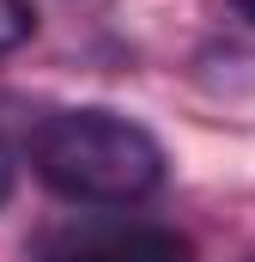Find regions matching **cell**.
Listing matches in <instances>:
<instances>
[{
    "instance_id": "cell-1",
    "label": "cell",
    "mask_w": 255,
    "mask_h": 262,
    "mask_svg": "<svg viewBox=\"0 0 255 262\" xmlns=\"http://www.w3.org/2000/svg\"><path fill=\"white\" fill-rule=\"evenodd\" d=\"M24 159L37 183L73 207H140L164 189L170 171L158 134L110 104H67L37 116V128L24 134Z\"/></svg>"
},
{
    "instance_id": "cell-2",
    "label": "cell",
    "mask_w": 255,
    "mask_h": 262,
    "mask_svg": "<svg viewBox=\"0 0 255 262\" xmlns=\"http://www.w3.org/2000/svg\"><path fill=\"white\" fill-rule=\"evenodd\" d=\"M31 262H194V244L176 226L134 220L128 207H104L49 226L31 244Z\"/></svg>"
},
{
    "instance_id": "cell-3",
    "label": "cell",
    "mask_w": 255,
    "mask_h": 262,
    "mask_svg": "<svg viewBox=\"0 0 255 262\" xmlns=\"http://www.w3.org/2000/svg\"><path fill=\"white\" fill-rule=\"evenodd\" d=\"M31 31H37V12H31V0H0V55L24 49V43H31Z\"/></svg>"
},
{
    "instance_id": "cell-4",
    "label": "cell",
    "mask_w": 255,
    "mask_h": 262,
    "mask_svg": "<svg viewBox=\"0 0 255 262\" xmlns=\"http://www.w3.org/2000/svg\"><path fill=\"white\" fill-rule=\"evenodd\" d=\"M12 183H18V146H12L6 122H0V207L12 201Z\"/></svg>"
},
{
    "instance_id": "cell-5",
    "label": "cell",
    "mask_w": 255,
    "mask_h": 262,
    "mask_svg": "<svg viewBox=\"0 0 255 262\" xmlns=\"http://www.w3.org/2000/svg\"><path fill=\"white\" fill-rule=\"evenodd\" d=\"M231 6H237V18H249V25H255V0H231Z\"/></svg>"
}]
</instances>
